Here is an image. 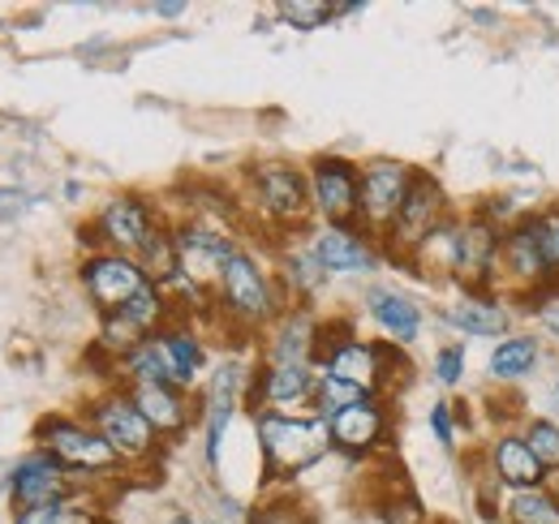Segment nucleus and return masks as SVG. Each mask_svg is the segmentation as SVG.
Segmentation results:
<instances>
[{"instance_id":"1","label":"nucleus","mask_w":559,"mask_h":524,"mask_svg":"<svg viewBox=\"0 0 559 524\" xmlns=\"http://www.w3.org/2000/svg\"><path fill=\"white\" fill-rule=\"evenodd\" d=\"M246 198L254 215L276 233L280 241L306 237L314 228V198H310V177L293 159H250L246 164Z\"/></svg>"},{"instance_id":"2","label":"nucleus","mask_w":559,"mask_h":524,"mask_svg":"<svg viewBox=\"0 0 559 524\" xmlns=\"http://www.w3.org/2000/svg\"><path fill=\"white\" fill-rule=\"evenodd\" d=\"M203 366H207L203 335L194 327H186V323H168L159 335L139 344L126 361H117V379H121V388H130V383H164V388L194 392Z\"/></svg>"},{"instance_id":"3","label":"nucleus","mask_w":559,"mask_h":524,"mask_svg":"<svg viewBox=\"0 0 559 524\" xmlns=\"http://www.w3.org/2000/svg\"><path fill=\"white\" fill-rule=\"evenodd\" d=\"M211 306L241 331H272L293 301L284 297L280 279L263 262L250 250H237L224 266V275H219V288H215Z\"/></svg>"},{"instance_id":"4","label":"nucleus","mask_w":559,"mask_h":524,"mask_svg":"<svg viewBox=\"0 0 559 524\" xmlns=\"http://www.w3.org/2000/svg\"><path fill=\"white\" fill-rule=\"evenodd\" d=\"M254 434L259 452L267 460V481L276 477H297L301 468L319 464L332 452V430L328 417L319 413H254Z\"/></svg>"},{"instance_id":"5","label":"nucleus","mask_w":559,"mask_h":524,"mask_svg":"<svg viewBox=\"0 0 559 524\" xmlns=\"http://www.w3.org/2000/svg\"><path fill=\"white\" fill-rule=\"evenodd\" d=\"M35 448L48 452L57 464H66L78 481H104L126 473L121 456L104 443V434L82 417V413H48L35 426Z\"/></svg>"},{"instance_id":"6","label":"nucleus","mask_w":559,"mask_h":524,"mask_svg":"<svg viewBox=\"0 0 559 524\" xmlns=\"http://www.w3.org/2000/svg\"><path fill=\"white\" fill-rule=\"evenodd\" d=\"M82 417L104 434V443L121 456L126 468H139L164 452V439L151 430V421L139 413L126 388H104L99 395H91L82 404Z\"/></svg>"},{"instance_id":"7","label":"nucleus","mask_w":559,"mask_h":524,"mask_svg":"<svg viewBox=\"0 0 559 524\" xmlns=\"http://www.w3.org/2000/svg\"><path fill=\"white\" fill-rule=\"evenodd\" d=\"M556 284V266L547 259V246H543V233H538V215L534 211L512 215V224L499 237V288L512 293V297L538 301Z\"/></svg>"},{"instance_id":"8","label":"nucleus","mask_w":559,"mask_h":524,"mask_svg":"<svg viewBox=\"0 0 559 524\" xmlns=\"http://www.w3.org/2000/svg\"><path fill=\"white\" fill-rule=\"evenodd\" d=\"M414 177L418 168L405 164V159H392V155H374L361 164V190H357V228L379 241L383 250V237L392 233L405 198L414 190Z\"/></svg>"},{"instance_id":"9","label":"nucleus","mask_w":559,"mask_h":524,"mask_svg":"<svg viewBox=\"0 0 559 524\" xmlns=\"http://www.w3.org/2000/svg\"><path fill=\"white\" fill-rule=\"evenodd\" d=\"M168 323H177V301L168 297V288H155L151 284L130 306H121L112 314H99L95 353L99 357H112V370H117V361H126L139 344H146L151 335H159Z\"/></svg>"},{"instance_id":"10","label":"nucleus","mask_w":559,"mask_h":524,"mask_svg":"<svg viewBox=\"0 0 559 524\" xmlns=\"http://www.w3.org/2000/svg\"><path fill=\"white\" fill-rule=\"evenodd\" d=\"M159 224H164V215H159V206L151 198L134 194V190L112 194L95 211V219L86 224L91 254H126V259H134Z\"/></svg>"},{"instance_id":"11","label":"nucleus","mask_w":559,"mask_h":524,"mask_svg":"<svg viewBox=\"0 0 559 524\" xmlns=\"http://www.w3.org/2000/svg\"><path fill=\"white\" fill-rule=\"evenodd\" d=\"M448 219H452V202H448L443 181H439L435 172L418 168L414 190H409V198H405V206H401V215H396L392 233L383 237V254H388V259H396V262H409L414 254H418L421 241H426V237H435Z\"/></svg>"},{"instance_id":"12","label":"nucleus","mask_w":559,"mask_h":524,"mask_svg":"<svg viewBox=\"0 0 559 524\" xmlns=\"http://www.w3.org/2000/svg\"><path fill=\"white\" fill-rule=\"evenodd\" d=\"M499 237L503 224L490 215H469L456 224V271L452 284L461 293H478L490 297V288H499Z\"/></svg>"},{"instance_id":"13","label":"nucleus","mask_w":559,"mask_h":524,"mask_svg":"<svg viewBox=\"0 0 559 524\" xmlns=\"http://www.w3.org/2000/svg\"><path fill=\"white\" fill-rule=\"evenodd\" d=\"M310 177V198H314V215L319 224H353L357 228V190H361V164H353L349 155H314L306 164Z\"/></svg>"},{"instance_id":"14","label":"nucleus","mask_w":559,"mask_h":524,"mask_svg":"<svg viewBox=\"0 0 559 524\" xmlns=\"http://www.w3.org/2000/svg\"><path fill=\"white\" fill-rule=\"evenodd\" d=\"M82 486L66 464L31 448L26 456L13 464L9 473V503L13 512H26V508H48V503H66V499H82Z\"/></svg>"},{"instance_id":"15","label":"nucleus","mask_w":559,"mask_h":524,"mask_svg":"<svg viewBox=\"0 0 559 524\" xmlns=\"http://www.w3.org/2000/svg\"><path fill=\"white\" fill-rule=\"evenodd\" d=\"M78 284H82V293L91 297V306L99 314H112V310L130 306L134 297H142L151 288L142 266L126 254H86L78 266Z\"/></svg>"},{"instance_id":"16","label":"nucleus","mask_w":559,"mask_h":524,"mask_svg":"<svg viewBox=\"0 0 559 524\" xmlns=\"http://www.w3.org/2000/svg\"><path fill=\"white\" fill-rule=\"evenodd\" d=\"M319 392V366H259L250 374V408L263 413H314Z\"/></svg>"},{"instance_id":"17","label":"nucleus","mask_w":559,"mask_h":524,"mask_svg":"<svg viewBox=\"0 0 559 524\" xmlns=\"http://www.w3.org/2000/svg\"><path fill=\"white\" fill-rule=\"evenodd\" d=\"M306 246L328 275H361V271L379 266V254H383L379 241H370L353 224H314L306 233Z\"/></svg>"},{"instance_id":"18","label":"nucleus","mask_w":559,"mask_h":524,"mask_svg":"<svg viewBox=\"0 0 559 524\" xmlns=\"http://www.w3.org/2000/svg\"><path fill=\"white\" fill-rule=\"evenodd\" d=\"M332 430V448L345 456H370L392 439V404L383 395H370L361 404L341 408L336 417H328Z\"/></svg>"},{"instance_id":"19","label":"nucleus","mask_w":559,"mask_h":524,"mask_svg":"<svg viewBox=\"0 0 559 524\" xmlns=\"http://www.w3.org/2000/svg\"><path fill=\"white\" fill-rule=\"evenodd\" d=\"M250 392V374L246 366L237 361H224L215 374H211L207 392L199 395L203 404V430H207V468H219V448H224V434L241 408V400Z\"/></svg>"},{"instance_id":"20","label":"nucleus","mask_w":559,"mask_h":524,"mask_svg":"<svg viewBox=\"0 0 559 524\" xmlns=\"http://www.w3.org/2000/svg\"><path fill=\"white\" fill-rule=\"evenodd\" d=\"M130 400L139 404V413L151 421V430L164 439V443H177L199 417H203V404L181 388H164V383H130L126 388Z\"/></svg>"},{"instance_id":"21","label":"nucleus","mask_w":559,"mask_h":524,"mask_svg":"<svg viewBox=\"0 0 559 524\" xmlns=\"http://www.w3.org/2000/svg\"><path fill=\"white\" fill-rule=\"evenodd\" d=\"M319 331L323 323L310 314V306H288L267 331L263 366H314L319 357Z\"/></svg>"},{"instance_id":"22","label":"nucleus","mask_w":559,"mask_h":524,"mask_svg":"<svg viewBox=\"0 0 559 524\" xmlns=\"http://www.w3.org/2000/svg\"><path fill=\"white\" fill-rule=\"evenodd\" d=\"M487 468H490V477H495L499 486H508V490H538V486H547V477H551V473L538 464V456L530 452L525 434H512V430H503V434L490 439Z\"/></svg>"},{"instance_id":"23","label":"nucleus","mask_w":559,"mask_h":524,"mask_svg":"<svg viewBox=\"0 0 559 524\" xmlns=\"http://www.w3.org/2000/svg\"><path fill=\"white\" fill-rule=\"evenodd\" d=\"M366 314L370 323L383 331L388 344L405 348L421 335V310L414 297H405L401 288H388V284H374L366 288Z\"/></svg>"},{"instance_id":"24","label":"nucleus","mask_w":559,"mask_h":524,"mask_svg":"<svg viewBox=\"0 0 559 524\" xmlns=\"http://www.w3.org/2000/svg\"><path fill=\"white\" fill-rule=\"evenodd\" d=\"M280 288H284V297L293 301V306H306V297H314L323 284H328V271L319 266V259L310 254V246L306 241H284V250H280Z\"/></svg>"},{"instance_id":"25","label":"nucleus","mask_w":559,"mask_h":524,"mask_svg":"<svg viewBox=\"0 0 559 524\" xmlns=\"http://www.w3.org/2000/svg\"><path fill=\"white\" fill-rule=\"evenodd\" d=\"M538 361H543V344H538V335H503V340L495 344V353H490L487 374L495 379V383H516V379L534 374Z\"/></svg>"},{"instance_id":"26","label":"nucleus","mask_w":559,"mask_h":524,"mask_svg":"<svg viewBox=\"0 0 559 524\" xmlns=\"http://www.w3.org/2000/svg\"><path fill=\"white\" fill-rule=\"evenodd\" d=\"M134 262H139L142 275H146L155 288H173L177 275H181V259H177V224L164 219V224L151 233V241L134 254Z\"/></svg>"},{"instance_id":"27","label":"nucleus","mask_w":559,"mask_h":524,"mask_svg":"<svg viewBox=\"0 0 559 524\" xmlns=\"http://www.w3.org/2000/svg\"><path fill=\"white\" fill-rule=\"evenodd\" d=\"M443 319L465 335H503L508 331V310L495 297H478V293H461Z\"/></svg>"},{"instance_id":"28","label":"nucleus","mask_w":559,"mask_h":524,"mask_svg":"<svg viewBox=\"0 0 559 524\" xmlns=\"http://www.w3.org/2000/svg\"><path fill=\"white\" fill-rule=\"evenodd\" d=\"M508 524H559V495L551 486L538 490H512L508 508H503Z\"/></svg>"},{"instance_id":"29","label":"nucleus","mask_w":559,"mask_h":524,"mask_svg":"<svg viewBox=\"0 0 559 524\" xmlns=\"http://www.w3.org/2000/svg\"><path fill=\"white\" fill-rule=\"evenodd\" d=\"M9 524H108L104 512L82 495V499H66V503H48V508H26L13 512Z\"/></svg>"},{"instance_id":"30","label":"nucleus","mask_w":559,"mask_h":524,"mask_svg":"<svg viewBox=\"0 0 559 524\" xmlns=\"http://www.w3.org/2000/svg\"><path fill=\"white\" fill-rule=\"evenodd\" d=\"M525 443L538 456V464L551 477H559V421H551V417H530L525 421Z\"/></svg>"},{"instance_id":"31","label":"nucleus","mask_w":559,"mask_h":524,"mask_svg":"<svg viewBox=\"0 0 559 524\" xmlns=\"http://www.w3.org/2000/svg\"><path fill=\"white\" fill-rule=\"evenodd\" d=\"M250 524H314V512L297 495H272L250 508Z\"/></svg>"},{"instance_id":"32","label":"nucleus","mask_w":559,"mask_h":524,"mask_svg":"<svg viewBox=\"0 0 559 524\" xmlns=\"http://www.w3.org/2000/svg\"><path fill=\"white\" fill-rule=\"evenodd\" d=\"M361 400H370V392L353 388V383H345V379L319 374V392H314V413H319V417H336L341 408H349V404H361Z\"/></svg>"},{"instance_id":"33","label":"nucleus","mask_w":559,"mask_h":524,"mask_svg":"<svg viewBox=\"0 0 559 524\" xmlns=\"http://www.w3.org/2000/svg\"><path fill=\"white\" fill-rule=\"evenodd\" d=\"M280 13L293 26H319L336 13V4H328V0H288V4H280Z\"/></svg>"},{"instance_id":"34","label":"nucleus","mask_w":559,"mask_h":524,"mask_svg":"<svg viewBox=\"0 0 559 524\" xmlns=\"http://www.w3.org/2000/svg\"><path fill=\"white\" fill-rule=\"evenodd\" d=\"M461 374H465V348H461V344L439 348V353H435V379H439L443 388H456Z\"/></svg>"},{"instance_id":"35","label":"nucleus","mask_w":559,"mask_h":524,"mask_svg":"<svg viewBox=\"0 0 559 524\" xmlns=\"http://www.w3.org/2000/svg\"><path fill=\"white\" fill-rule=\"evenodd\" d=\"M534 215H538V233H543L547 259H551V266H556V279H559V198H556V202H547V206H538Z\"/></svg>"},{"instance_id":"36","label":"nucleus","mask_w":559,"mask_h":524,"mask_svg":"<svg viewBox=\"0 0 559 524\" xmlns=\"http://www.w3.org/2000/svg\"><path fill=\"white\" fill-rule=\"evenodd\" d=\"M430 430H435V439H439L443 448H456V413H452L448 400H439V404L430 408Z\"/></svg>"},{"instance_id":"37","label":"nucleus","mask_w":559,"mask_h":524,"mask_svg":"<svg viewBox=\"0 0 559 524\" xmlns=\"http://www.w3.org/2000/svg\"><path fill=\"white\" fill-rule=\"evenodd\" d=\"M151 13H159V17H177V13H186V4H151Z\"/></svg>"},{"instance_id":"38","label":"nucleus","mask_w":559,"mask_h":524,"mask_svg":"<svg viewBox=\"0 0 559 524\" xmlns=\"http://www.w3.org/2000/svg\"><path fill=\"white\" fill-rule=\"evenodd\" d=\"M168 524H199V521H194V516H186V512H177V516H173Z\"/></svg>"},{"instance_id":"39","label":"nucleus","mask_w":559,"mask_h":524,"mask_svg":"<svg viewBox=\"0 0 559 524\" xmlns=\"http://www.w3.org/2000/svg\"><path fill=\"white\" fill-rule=\"evenodd\" d=\"M551 490H556V495H559V477H556V486H551Z\"/></svg>"},{"instance_id":"40","label":"nucleus","mask_w":559,"mask_h":524,"mask_svg":"<svg viewBox=\"0 0 559 524\" xmlns=\"http://www.w3.org/2000/svg\"><path fill=\"white\" fill-rule=\"evenodd\" d=\"M426 524H448V521H426Z\"/></svg>"},{"instance_id":"41","label":"nucleus","mask_w":559,"mask_h":524,"mask_svg":"<svg viewBox=\"0 0 559 524\" xmlns=\"http://www.w3.org/2000/svg\"><path fill=\"white\" fill-rule=\"evenodd\" d=\"M556 395H559V374H556Z\"/></svg>"},{"instance_id":"42","label":"nucleus","mask_w":559,"mask_h":524,"mask_svg":"<svg viewBox=\"0 0 559 524\" xmlns=\"http://www.w3.org/2000/svg\"><path fill=\"white\" fill-rule=\"evenodd\" d=\"M207 524H224V521H207Z\"/></svg>"}]
</instances>
